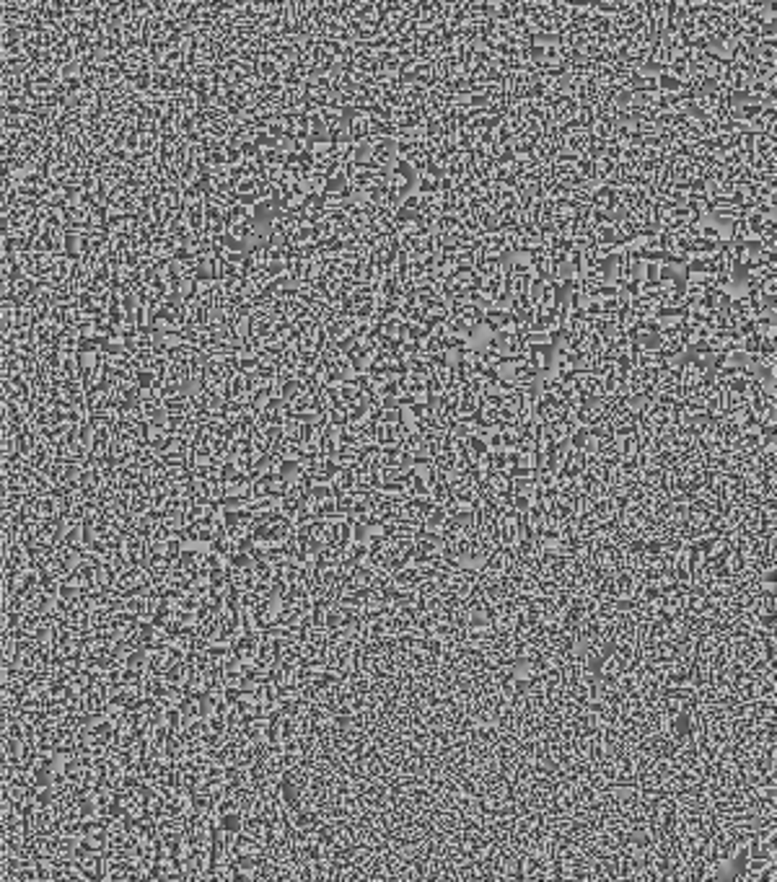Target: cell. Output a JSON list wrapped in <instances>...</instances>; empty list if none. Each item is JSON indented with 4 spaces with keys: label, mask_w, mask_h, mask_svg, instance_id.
Wrapping results in <instances>:
<instances>
[{
    "label": "cell",
    "mask_w": 777,
    "mask_h": 882,
    "mask_svg": "<svg viewBox=\"0 0 777 882\" xmlns=\"http://www.w3.org/2000/svg\"><path fill=\"white\" fill-rule=\"evenodd\" d=\"M218 828L223 831L225 836H239L244 833V828H247V818H244V812L241 810H225V812H218Z\"/></svg>",
    "instance_id": "obj_1"
}]
</instances>
